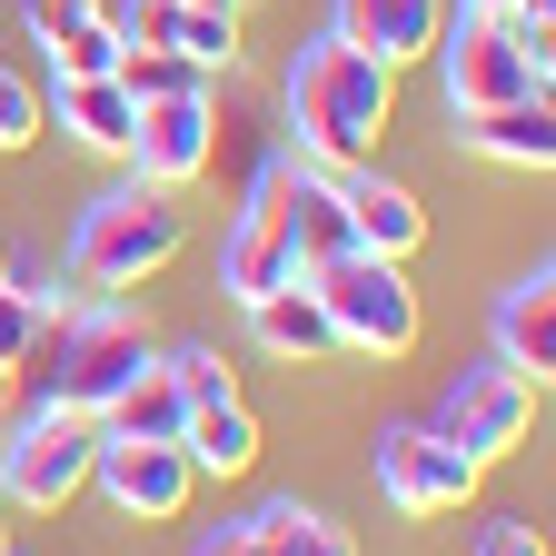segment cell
<instances>
[{
  "label": "cell",
  "mask_w": 556,
  "mask_h": 556,
  "mask_svg": "<svg viewBox=\"0 0 556 556\" xmlns=\"http://www.w3.org/2000/svg\"><path fill=\"white\" fill-rule=\"evenodd\" d=\"M278 110H289V150L299 160H318V169H378V139L397 119V70L378 50H348L338 30H318L308 50H289Z\"/></svg>",
  "instance_id": "cell-1"
},
{
  "label": "cell",
  "mask_w": 556,
  "mask_h": 556,
  "mask_svg": "<svg viewBox=\"0 0 556 556\" xmlns=\"http://www.w3.org/2000/svg\"><path fill=\"white\" fill-rule=\"evenodd\" d=\"M179 249H189L179 189L119 179V189H100V199L80 208V219H70V289H90V299H119V289H139V278H160Z\"/></svg>",
  "instance_id": "cell-2"
},
{
  "label": "cell",
  "mask_w": 556,
  "mask_h": 556,
  "mask_svg": "<svg viewBox=\"0 0 556 556\" xmlns=\"http://www.w3.org/2000/svg\"><path fill=\"white\" fill-rule=\"evenodd\" d=\"M40 358H50V407H70V417H110V397L160 358L150 348V328H139L119 299H70L60 318H50V338H40Z\"/></svg>",
  "instance_id": "cell-3"
},
{
  "label": "cell",
  "mask_w": 556,
  "mask_h": 556,
  "mask_svg": "<svg viewBox=\"0 0 556 556\" xmlns=\"http://www.w3.org/2000/svg\"><path fill=\"white\" fill-rule=\"evenodd\" d=\"M428 60H438L447 119H467V110H507V100H546V80H556V50H546V40H517L507 11H447Z\"/></svg>",
  "instance_id": "cell-4"
},
{
  "label": "cell",
  "mask_w": 556,
  "mask_h": 556,
  "mask_svg": "<svg viewBox=\"0 0 556 556\" xmlns=\"http://www.w3.org/2000/svg\"><path fill=\"white\" fill-rule=\"evenodd\" d=\"M308 289H318L338 348H358V358H407V348H417V289H407L397 258H378V249H338L328 268H308Z\"/></svg>",
  "instance_id": "cell-5"
},
{
  "label": "cell",
  "mask_w": 556,
  "mask_h": 556,
  "mask_svg": "<svg viewBox=\"0 0 556 556\" xmlns=\"http://www.w3.org/2000/svg\"><path fill=\"white\" fill-rule=\"evenodd\" d=\"M90 447H100V417H70V407L40 397L30 417H11V438H0V497L21 517H60L90 486Z\"/></svg>",
  "instance_id": "cell-6"
},
{
  "label": "cell",
  "mask_w": 556,
  "mask_h": 556,
  "mask_svg": "<svg viewBox=\"0 0 556 556\" xmlns=\"http://www.w3.org/2000/svg\"><path fill=\"white\" fill-rule=\"evenodd\" d=\"M368 477H378V497L397 517H447V507L477 497V457L438 428V417H397V428H378Z\"/></svg>",
  "instance_id": "cell-7"
},
{
  "label": "cell",
  "mask_w": 556,
  "mask_h": 556,
  "mask_svg": "<svg viewBox=\"0 0 556 556\" xmlns=\"http://www.w3.org/2000/svg\"><path fill=\"white\" fill-rule=\"evenodd\" d=\"M289 278H299V249H289V150H268L258 179L239 189L229 239H219V289L249 308V299H268V289H289Z\"/></svg>",
  "instance_id": "cell-8"
},
{
  "label": "cell",
  "mask_w": 556,
  "mask_h": 556,
  "mask_svg": "<svg viewBox=\"0 0 556 556\" xmlns=\"http://www.w3.org/2000/svg\"><path fill=\"white\" fill-rule=\"evenodd\" d=\"M438 428H447L477 467L517 457V447H527V428H536V378H517L507 358L457 368V378H447V397H438Z\"/></svg>",
  "instance_id": "cell-9"
},
{
  "label": "cell",
  "mask_w": 556,
  "mask_h": 556,
  "mask_svg": "<svg viewBox=\"0 0 556 556\" xmlns=\"http://www.w3.org/2000/svg\"><path fill=\"white\" fill-rule=\"evenodd\" d=\"M219 169V100H139V129H129V179L150 189H189Z\"/></svg>",
  "instance_id": "cell-10"
},
{
  "label": "cell",
  "mask_w": 556,
  "mask_h": 556,
  "mask_svg": "<svg viewBox=\"0 0 556 556\" xmlns=\"http://www.w3.org/2000/svg\"><path fill=\"white\" fill-rule=\"evenodd\" d=\"M90 486H100L119 517H179L189 486H199V467L179 457V438H110V428H100V447H90Z\"/></svg>",
  "instance_id": "cell-11"
},
{
  "label": "cell",
  "mask_w": 556,
  "mask_h": 556,
  "mask_svg": "<svg viewBox=\"0 0 556 556\" xmlns=\"http://www.w3.org/2000/svg\"><path fill=\"white\" fill-rule=\"evenodd\" d=\"M438 21H447V0H338V11H328V30L348 50H378L388 70L428 60L438 50Z\"/></svg>",
  "instance_id": "cell-12"
},
{
  "label": "cell",
  "mask_w": 556,
  "mask_h": 556,
  "mask_svg": "<svg viewBox=\"0 0 556 556\" xmlns=\"http://www.w3.org/2000/svg\"><path fill=\"white\" fill-rule=\"evenodd\" d=\"M497 358H507L517 378H536V388L556 378V268H546V258L497 289Z\"/></svg>",
  "instance_id": "cell-13"
},
{
  "label": "cell",
  "mask_w": 556,
  "mask_h": 556,
  "mask_svg": "<svg viewBox=\"0 0 556 556\" xmlns=\"http://www.w3.org/2000/svg\"><path fill=\"white\" fill-rule=\"evenodd\" d=\"M50 119H60V139L70 150H100V160H129V129H139V100L119 90V70L110 80H50V100H40Z\"/></svg>",
  "instance_id": "cell-14"
},
{
  "label": "cell",
  "mask_w": 556,
  "mask_h": 556,
  "mask_svg": "<svg viewBox=\"0 0 556 556\" xmlns=\"http://www.w3.org/2000/svg\"><path fill=\"white\" fill-rule=\"evenodd\" d=\"M338 199H348V239L378 249V258H407L417 239H428L417 189H397V179H378V169H338Z\"/></svg>",
  "instance_id": "cell-15"
},
{
  "label": "cell",
  "mask_w": 556,
  "mask_h": 556,
  "mask_svg": "<svg viewBox=\"0 0 556 556\" xmlns=\"http://www.w3.org/2000/svg\"><path fill=\"white\" fill-rule=\"evenodd\" d=\"M249 328H258L268 358H299V368L338 358V328H328V308H318L308 278H289V289H268V299H249Z\"/></svg>",
  "instance_id": "cell-16"
},
{
  "label": "cell",
  "mask_w": 556,
  "mask_h": 556,
  "mask_svg": "<svg viewBox=\"0 0 556 556\" xmlns=\"http://www.w3.org/2000/svg\"><path fill=\"white\" fill-rule=\"evenodd\" d=\"M467 150L486 160V169H546L556 160V110L546 100H507V110H467Z\"/></svg>",
  "instance_id": "cell-17"
},
{
  "label": "cell",
  "mask_w": 556,
  "mask_h": 556,
  "mask_svg": "<svg viewBox=\"0 0 556 556\" xmlns=\"http://www.w3.org/2000/svg\"><path fill=\"white\" fill-rule=\"evenodd\" d=\"M179 457H189L199 477H249V467H258V417H249V397L189 407V417H179Z\"/></svg>",
  "instance_id": "cell-18"
},
{
  "label": "cell",
  "mask_w": 556,
  "mask_h": 556,
  "mask_svg": "<svg viewBox=\"0 0 556 556\" xmlns=\"http://www.w3.org/2000/svg\"><path fill=\"white\" fill-rule=\"evenodd\" d=\"M249 546L258 556H358V536H348L338 517H318V507H299V497H268L249 517Z\"/></svg>",
  "instance_id": "cell-19"
},
{
  "label": "cell",
  "mask_w": 556,
  "mask_h": 556,
  "mask_svg": "<svg viewBox=\"0 0 556 556\" xmlns=\"http://www.w3.org/2000/svg\"><path fill=\"white\" fill-rule=\"evenodd\" d=\"M169 50L199 60L208 80H219V70H239V11H219V0H179V11H169Z\"/></svg>",
  "instance_id": "cell-20"
},
{
  "label": "cell",
  "mask_w": 556,
  "mask_h": 556,
  "mask_svg": "<svg viewBox=\"0 0 556 556\" xmlns=\"http://www.w3.org/2000/svg\"><path fill=\"white\" fill-rule=\"evenodd\" d=\"M119 90H129V100H199L208 70L179 60V50H119Z\"/></svg>",
  "instance_id": "cell-21"
},
{
  "label": "cell",
  "mask_w": 556,
  "mask_h": 556,
  "mask_svg": "<svg viewBox=\"0 0 556 556\" xmlns=\"http://www.w3.org/2000/svg\"><path fill=\"white\" fill-rule=\"evenodd\" d=\"M160 378L179 388V407H208V397H239V378H229V358L208 338H189V348H160Z\"/></svg>",
  "instance_id": "cell-22"
},
{
  "label": "cell",
  "mask_w": 556,
  "mask_h": 556,
  "mask_svg": "<svg viewBox=\"0 0 556 556\" xmlns=\"http://www.w3.org/2000/svg\"><path fill=\"white\" fill-rule=\"evenodd\" d=\"M119 50H129V40H119L110 21H80L70 40H50V80H110Z\"/></svg>",
  "instance_id": "cell-23"
},
{
  "label": "cell",
  "mask_w": 556,
  "mask_h": 556,
  "mask_svg": "<svg viewBox=\"0 0 556 556\" xmlns=\"http://www.w3.org/2000/svg\"><path fill=\"white\" fill-rule=\"evenodd\" d=\"M50 129V110H40V90L21 80V70L11 60H0V160H11V150H30V139Z\"/></svg>",
  "instance_id": "cell-24"
},
{
  "label": "cell",
  "mask_w": 556,
  "mask_h": 556,
  "mask_svg": "<svg viewBox=\"0 0 556 556\" xmlns=\"http://www.w3.org/2000/svg\"><path fill=\"white\" fill-rule=\"evenodd\" d=\"M40 338H50V318H40L21 289H0V378H21V368L40 358Z\"/></svg>",
  "instance_id": "cell-25"
},
{
  "label": "cell",
  "mask_w": 556,
  "mask_h": 556,
  "mask_svg": "<svg viewBox=\"0 0 556 556\" xmlns=\"http://www.w3.org/2000/svg\"><path fill=\"white\" fill-rule=\"evenodd\" d=\"M467 556H546V527H536V517H486Z\"/></svg>",
  "instance_id": "cell-26"
},
{
  "label": "cell",
  "mask_w": 556,
  "mask_h": 556,
  "mask_svg": "<svg viewBox=\"0 0 556 556\" xmlns=\"http://www.w3.org/2000/svg\"><path fill=\"white\" fill-rule=\"evenodd\" d=\"M21 21H30V40L50 50V40L80 30V21H100V0H21Z\"/></svg>",
  "instance_id": "cell-27"
},
{
  "label": "cell",
  "mask_w": 556,
  "mask_h": 556,
  "mask_svg": "<svg viewBox=\"0 0 556 556\" xmlns=\"http://www.w3.org/2000/svg\"><path fill=\"white\" fill-rule=\"evenodd\" d=\"M189 556H258V546H249V517H229V527H208V536H199Z\"/></svg>",
  "instance_id": "cell-28"
},
{
  "label": "cell",
  "mask_w": 556,
  "mask_h": 556,
  "mask_svg": "<svg viewBox=\"0 0 556 556\" xmlns=\"http://www.w3.org/2000/svg\"><path fill=\"white\" fill-rule=\"evenodd\" d=\"M457 11H517V0H457Z\"/></svg>",
  "instance_id": "cell-29"
},
{
  "label": "cell",
  "mask_w": 556,
  "mask_h": 556,
  "mask_svg": "<svg viewBox=\"0 0 556 556\" xmlns=\"http://www.w3.org/2000/svg\"><path fill=\"white\" fill-rule=\"evenodd\" d=\"M0 289H11V249H0Z\"/></svg>",
  "instance_id": "cell-30"
},
{
  "label": "cell",
  "mask_w": 556,
  "mask_h": 556,
  "mask_svg": "<svg viewBox=\"0 0 556 556\" xmlns=\"http://www.w3.org/2000/svg\"><path fill=\"white\" fill-rule=\"evenodd\" d=\"M219 11H258V0H219Z\"/></svg>",
  "instance_id": "cell-31"
},
{
  "label": "cell",
  "mask_w": 556,
  "mask_h": 556,
  "mask_svg": "<svg viewBox=\"0 0 556 556\" xmlns=\"http://www.w3.org/2000/svg\"><path fill=\"white\" fill-rule=\"evenodd\" d=\"M0 556H11V527H0Z\"/></svg>",
  "instance_id": "cell-32"
},
{
  "label": "cell",
  "mask_w": 556,
  "mask_h": 556,
  "mask_svg": "<svg viewBox=\"0 0 556 556\" xmlns=\"http://www.w3.org/2000/svg\"><path fill=\"white\" fill-rule=\"evenodd\" d=\"M0 438H11V417H0Z\"/></svg>",
  "instance_id": "cell-33"
}]
</instances>
